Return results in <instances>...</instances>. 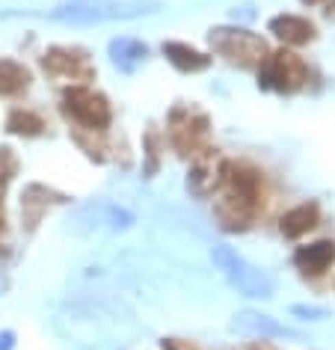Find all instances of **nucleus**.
Instances as JSON below:
<instances>
[{
  "label": "nucleus",
  "instance_id": "nucleus-1",
  "mask_svg": "<svg viewBox=\"0 0 335 350\" xmlns=\"http://www.w3.org/2000/svg\"><path fill=\"white\" fill-rule=\"evenodd\" d=\"M223 196H219L217 211L226 226H243L252 220L261 208V175L241 163H223V178H219Z\"/></svg>",
  "mask_w": 335,
  "mask_h": 350
},
{
  "label": "nucleus",
  "instance_id": "nucleus-2",
  "mask_svg": "<svg viewBox=\"0 0 335 350\" xmlns=\"http://www.w3.org/2000/svg\"><path fill=\"white\" fill-rule=\"evenodd\" d=\"M63 116L86 131H104L110 125V104L101 92L72 86L63 92Z\"/></svg>",
  "mask_w": 335,
  "mask_h": 350
},
{
  "label": "nucleus",
  "instance_id": "nucleus-3",
  "mask_svg": "<svg viewBox=\"0 0 335 350\" xmlns=\"http://www.w3.org/2000/svg\"><path fill=\"white\" fill-rule=\"evenodd\" d=\"M306 77H308L306 63L291 51H276V54L264 57V63L258 66V83L264 90L297 92L306 83Z\"/></svg>",
  "mask_w": 335,
  "mask_h": 350
},
{
  "label": "nucleus",
  "instance_id": "nucleus-4",
  "mask_svg": "<svg viewBox=\"0 0 335 350\" xmlns=\"http://www.w3.org/2000/svg\"><path fill=\"white\" fill-rule=\"evenodd\" d=\"M170 137L184 157H193V161L211 157L208 154L211 152L208 148V119L199 116V113L175 110L170 119Z\"/></svg>",
  "mask_w": 335,
  "mask_h": 350
},
{
  "label": "nucleus",
  "instance_id": "nucleus-5",
  "mask_svg": "<svg viewBox=\"0 0 335 350\" xmlns=\"http://www.w3.org/2000/svg\"><path fill=\"white\" fill-rule=\"evenodd\" d=\"M211 48L226 59H232L237 66H261L267 45L246 30H214L211 33Z\"/></svg>",
  "mask_w": 335,
  "mask_h": 350
},
{
  "label": "nucleus",
  "instance_id": "nucleus-6",
  "mask_svg": "<svg viewBox=\"0 0 335 350\" xmlns=\"http://www.w3.org/2000/svg\"><path fill=\"white\" fill-rule=\"evenodd\" d=\"M42 66L45 72L51 75H63V77H72V81H90L92 77V66L86 54L81 51H72V48H54L42 57Z\"/></svg>",
  "mask_w": 335,
  "mask_h": 350
},
{
  "label": "nucleus",
  "instance_id": "nucleus-7",
  "mask_svg": "<svg viewBox=\"0 0 335 350\" xmlns=\"http://www.w3.org/2000/svg\"><path fill=\"white\" fill-rule=\"evenodd\" d=\"M335 261V243L332 241H314L308 247H299L294 252V265L308 276H321Z\"/></svg>",
  "mask_w": 335,
  "mask_h": 350
},
{
  "label": "nucleus",
  "instance_id": "nucleus-8",
  "mask_svg": "<svg viewBox=\"0 0 335 350\" xmlns=\"http://www.w3.org/2000/svg\"><path fill=\"white\" fill-rule=\"evenodd\" d=\"M270 33L285 45H306L314 39V24L308 18H299V15H279L270 21Z\"/></svg>",
  "mask_w": 335,
  "mask_h": 350
},
{
  "label": "nucleus",
  "instance_id": "nucleus-9",
  "mask_svg": "<svg viewBox=\"0 0 335 350\" xmlns=\"http://www.w3.org/2000/svg\"><path fill=\"white\" fill-rule=\"evenodd\" d=\"M317 217H321V211H317L314 202H306V205H297L291 208V211L279 220V229L285 238H299V234H306L308 229H314L317 226Z\"/></svg>",
  "mask_w": 335,
  "mask_h": 350
},
{
  "label": "nucleus",
  "instance_id": "nucleus-10",
  "mask_svg": "<svg viewBox=\"0 0 335 350\" xmlns=\"http://www.w3.org/2000/svg\"><path fill=\"white\" fill-rule=\"evenodd\" d=\"M163 54L170 57V63L175 68H181V72H202V68H208V63H211V57H205L202 51L190 48V45H181V42L163 45Z\"/></svg>",
  "mask_w": 335,
  "mask_h": 350
},
{
  "label": "nucleus",
  "instance_id": "nucleus-11",
  "mask_svg": "<svg viewBox=\"0 0 335 350\" xmlns=\"http://www.w3.org/2000/svg\"><path fill=\"white\" fill-rule=\"evenodd\" d=\"M30 86V72L12 59H0V95H18Z\"/></svg>",
  "mask_w": 335,
  "mask_h": 350
},
{
  "label": "nucleus",
  "instance_id": "nucleus-12",
  "mask_svg": "<svg viewBox=\"0 0 335 350\" xmlns=\"http://www.w3.org/2000/svg\"><path fill=\"white\" fill-rule=\"evenodd\" d=\"M6 128L18 137H36V134H42L45 125H42V119L36 116V113L15 110V113H10V119H6Z\"/></svg>",
  "mask_w": 335,
  "mask_h": 350
},
{
  "label": "nucleus",
  "instance_id": "nucleus-13",
  "mask_svg": "<svg viewBox=\"0 0 335 350\" xmlns=\"http://www.w3.org/2000/svg\"><path fill=\"white\" fill-rule=\"evenodd\" d=\"M163 350H184L178 341H163Z\"/></svg>",
  "mask_w": 335,
  "mask_h": 350
},
{
  "label": "nucleus",
  "instance_id": "nucleus-14",
  "mask_svg": "<svg viewBox=\"0 0 335 350\" xmlns=\"http://www.w3.org/2000/svg\"><path fill=\"white\" fill-rule=\"evenodd\" d=\"M303 3H321V0H303Z\"/></svg>",
  "mask_w": 335,
  "mask_h": 350
},
{
  "label": "nucleus",
  "instance_id": "nucleus-15",
  "mask_svg": "<svg viewBox=\"0 0 335 350\" xmlns=\"http://www.w3.org/2000/svg\"><path fill=\"white\" fill-rule=\"evenodd\" d=\"M252 350H267V347H252Z\"/></svg>",
  "mask_w": 335,
  "mask_h": 350
},
{
  "label": "nucleus",
  "instance_id": "nucleus-16",
  "mask_svg": "<svg viewBox=\"0 0 335 350\" xmlns=\"http://www.w3.org/2000/svg\"><path fill=\"white\" fill-rule=\"evenodd\" d=\"M0 223H3V211H0Z\"/></svg>",
  "mask_w": 335,
  "mask_h": 350
}]
</instances>
